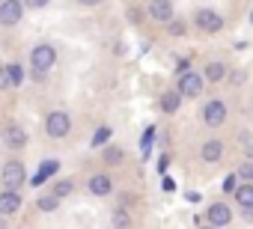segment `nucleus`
I'll use <instances>...</instances> for the list:
<instances>
[{
	"mask_svg": "<svg viewBox=\"0 0 253 229\" xmlns=\"http://www.w3.org/2000/svg\"><path fill=\"white\" fill-rule=\"evenodd\" d=\"M57 60H60V48H57L51 39H39V42H33L30 51H27V75H30L36 83H42V80H48V75L57 69Z\"/></svg>",
	"mask_w": 253,
	"mask_h": 229,
	"instance_id": "1",
	"label": "nucleus"
},
{
	"mask_svg": "<svg viewBox=\"0 0 253 229\" xmlns=\"http://www.w3.org/2000/svg\"><path fill=\"white\" fill-rule=\"evenodd\" d=\"M0 146H3V152L24 155V149L30 146V131L24 128L21 119H3L0 122Z\"/></svg>",
	"mask_w": 253,
	"mask_h": 229,
	"instance_id": "2",
	"label": "nucleus"
},
{
	"mask_svg": "<svg viewBox=\"0 0 253 229\" xmlns=\"http://www.w3.org/2000/svg\"><path fill=\"white\" fill-rule=\"evenodd\" d=\"M27 185V164L21 155L15 152H6V158L0 161V188H15V191H24Z\"/></svg>",
	"mask_w": 253,
	"mask_h": 229,
	"instance_id": "3",
	"label": "nucleus"
},
{
	"mask_svg": "<svg viewBox=\"0 0 253 229\" xmlns=\"http://www.w3.org/2000/svg\"><path fill=\"white\" fill-rule=\"evenodd\" d=\"M42 131H45V137L54 140V143L66 140V137L72 134V113H69L66 107H51V110L45 113V119H42Z\"/></svg>",
	"mask_w": 253,
	"mask_h": 229,
	"instance_id": "4",
	"label": "nucleus"
},
{
	"mask_svg": "<svg viewBox=\"0 0 253 229\" xmlns=\"http://www.w3.org/2000/svg\"><path fill=\"white\" fill-rule=\"evenodd\" d=\"M24 15H27V9L21 0H0V30L3 33L18 30L24 24Z\"/></svg>",
	"mask_w": 253,
	"mask_h": 229,
	"instance_id": "5",
	"label": "nucleus"
},
{
	"mask_svg": "<svg viewBox=\"0 0 253 229\" xmlns=\"http://www.w3.org/2000/svg\"><path fill=\"white\" fill-rule=\"evenodd\" d=\"M24 211V191H15V188H0V214L6 217H18Z\"/></svg>",
	"mask_w": 253,
	"mask_h": 229,
	"instance_id": "6",
	"label": "nucleus"
},
{
	"mask_svg": "<svg viewBox=\"0 0 253 229\" xmlns=\"http://www.w3.org/2000/svg\"><path fill=\"white\" fill-rule=\"evenodd\" d=\"M194 27L200 30V33H220L223 30V18H220V12H214V9H197L194 12Z\"/></svg>",
	"mask_w": 253,
	"mask_h": 229,
	"instance_id": "7",
	"label": "nucleus"
},
{
	"mask_svg": "<svg viewBox=\"0 0 253 229\" xmlns=\"http://www.w3.org/2000/svg\"><path fill=\"white\" fill-rule=\"evenodd\" d=\"M203 122L209 125V128H220L223 122H226V104L220 101V98H209L206 104H203Z\"/></svg>",
	"mask_w": 253,
	"mask_h": 229,
	"instance_id": "8",
	"label": "nucleus"
},
{
	"mask_svg": "<svg viewBox=\"0 0 253 229\" xmlns=\"http://www.w3.org/2000/svg\"><path fill=\"white\" fill-rule=\"evenodd\" d=\"M86 193L89 196H95V199H107L110 193H113V179L107 176V173H92V176H86Z\"/></svg>",
	"mask_w": 253,
	"mask_h": 229,
	"instance_id": "9",
	"label": "nucleus"
},
{
	"mask_svg": "<svg viewBox=\"0 0 253 229\" xmlns=\"http://www.w3.org/2000/svg\"><path fill=\"white\" fill-rule=\"evenodd\" d=\"M176 89L182 92V95H188V98H197L200 92H203V75H197V72H182L179 75V80H176Z\"/></svg>",
	"mask_w": 253,
	"mask_h": 229,
	"instance_id": "10",
	"label": "nucleus"
},
{
	"mask_svg": "<svg viewBox=\"0 0 253 229\" xmlns=\"http://www.w3.org/2000/svg\"><path fill=\"white\" fill-rule=\"evenodd\" d=\"M146 12H149V18H152L155 24H167V21L176 15V12H173V0H149Z\"/></svg>",
	"mask_w": 253,
	"mask_h": 229,
	"instance_id": "11",
	"label": "nucleus"
},
{
	"mask_svg": "<svg viewBox=\"0 0 253 229\" xmlns=\"http://www.w3.org/2000/svg\"><path fill=\"white\" fill-rule=\"evenodd\" d=\"M60 205H63V199H60V196H54L51 191L36 193V199H33V211H36V214H57V211H60Z\"/></svg>",
	"mask_w": 253,
	"mask_h": 229,
	"instance_id": "12",
	"label": "nucleus"
},
{
	"mask_svg": "<svg viewBox=\"0 0 253 229\" xmlns=\"http://www.w3.org/2000/svg\"><path fill=\"white\" fill-rule=\"evenodd\" d=\"M60 173V161L57 158H48V161H42V167L36 170V176H27V182L33 185V188H39V185H45L51 176H57Z\"/></svg>",
	"mask_w": 253,
	"mask_h": 229,
	"instance_id": "13",
	"label": "nucleus"
},
{
	"mask_svg": "<svg viewBox=\"0 0 253 229\" xmlns=\"http://www.w3.org/2000/svg\"><path fill=\"white\" fill-rule=\"evenodd\" d=\"M206 220H209L211 226H229V223H232V211H229L226 202H214V205H209Z\"/></svg>",
	"mask_w": 253,
	"mask_h": 229,
	"instance_id": "14",
	"label": "nucleus"
},
{
	"mask_svg": "<svg viewBox=\"0 0 253 229\" xmlns=\"http://www.w3.org/2000/svg\"><path fill=\"white\" fill-rule=\"evenodd\" d=\"M101 161H104L107 167H119V164L125 161V149L116 146V143H104V146H101Z\"/></svg>",
	"mask_w": 253,
	"mask_h": 229,
	"instance_id": "15",
	"label": "nucleus"
},
{
	"mask_svg": "<svg viewBox=\"0 0 253 229\" xmlns=\"http://www.w3.org/2000/svg\"><path fill=\"white\" fill-rule=\"evenodd\" d=\"M220 155H223V143H220V140H206L203 149H200V158H203L206 164H217Z\"/></svg>",
	"mask_w": 253,
	"mask_h": 229,
	"instance_id": "16",
	"label": "nucleus"
},
{
	"mask_svg": "<svg viewBox=\"0 0 253 229\" xmlns=\"http://www.w3.org/2000/svg\"><path fill=\"white\" fill-rule=\"evenodd\" d=\"M75 188H78V185H75V179H69V176H63V179H54L48 191H51L54 196H60V199H69V196L75 193Z\"/></svg>",
	"mask_w": 253,
	"mask_h": 229,
	"instance_id": "17",
	"label": "nucleus"
},
{
	"mask_svg": "<svg viewBox=\"0 0 253 229\" xmlns=\"http://www.w3.org/2000/svg\"><path fill=\"white\" fill-rule=\"evenodd\" d=\"M6 77H9V89H21L27 72H24V66L18 60H12V63H6Z\"/></svg>",
	"mask_w": 253,
	"mask_h": 229,
	"instance_id": "18",
	"label": "nucleus"
},
{
	"mask_svg": "<svg viewBox=\"0 0 253 229\" xmlns=\"http://www.w3.org/2000/svg\"><path fill=\"white\" fill-rule=\"evenodd\" d=\"M179 107H182V92H179V89H170V92L161 95V110L167 113V116H173Z\"/></svg>",
	"mask_w": 253,
	"mask_h": 229,
	"instance_id": "19",
	"label": "nucleus"
},
{
	"mask_svg": "<svg viewBox=\"0 0 253 229\" xmlns=\"http://www.w3.org/2000/svg\"><path fill=\"white\" fill-rule=\"evenodd\" d=\"M223 77H226V66L220 60H211L206 66V72H203V80H209V83H220Z\"/></svg>",
	"mask_w": 253,
	"mask_h": 229,
	"instance_id": "20",
	"label": "nucleus"
},
{
	"mask_svg": "<svg viewBox=\"0 0 253 229\" xmlns=\"http://www.w3.org/2000/svg\"><path fill=\"white\" fill-rule=\"evenodd\" d=\"M232 193H235V202H238L241 208H253V182H244V185H238Z\"/></svg>",
	"mask_w": 253,
	"mask_h": 229,
	"instance_id": "21",
	"label": "nucleus"
},
{
	"mask_svg": "<svg viewBox=\"0 0 253 229\" xmlns=\"http://www.w3.org/2000/svg\"><path fill=\"white\" fill-rule=\"evenodd\" d=\"M110 137H113V128H110V125H98V128L92 131L89 146H92V149H101L104 143H110Z\"/></svg>",
	"mask_w": 253,
	"mask_h": 229,
	"instance_id": "22",
	"label": "nucleus"
},
{
	"mask_svg": "<svg viewBox=\"0 0 253 229\" xmlns=\"http://www.w3.org/2000/svg\"><path fill=\"white\" fill-rule=\"evenodd\" d=\"M110 223H113V226H131V214L125 211V208H113Z\"/></svg>",
	"mask_w": 253,
	"mask_h": 229,
	"instance_id": "23",
	"label": "nucleus"
},
{
	"mask_svg": "<svg viewBox=\"0 0 253 229\" xmlns=\"http://www.w3.org/2000/svg\"><path fill=\"white\" fill-rule=\"evenodd\" d=\"M185 30H188V24H185L182 18L173 15V18L167 21V33H170V36H185Z\"/></svg>",
	"mask_w": 253,
	"mask_h": 229,
	"instance_id": "24",
	"label": "nucleus"
},
{
	"mask_svg": "<svg viewBox=\"0 0 253 229\" xmlns=\"http://www.w3.org/2000/svg\"><path fill=\"white\" fill-rule=\"evenodd\" d=\"M241 182H253V158H247V161H241L238 164V173H235Z\"/></svg>",
	"mask_w": 253,
	"mask_h": 229,
	"instance_id": "25",
	"label": "nucleus"
},
{
	"mask_svg": "<svg viewBox=\"0 0 253 229\" xmlns=\"http://www.w3.org/2000/svg\"><path fill=\"white\" fill-rule=\"evenodd\" d=\"M21 3H24L27 12H42V9H48L54 3V0H21Z\"/></svg>",
	"mask_w": 253,
	"mask_h": 229,
	"instance_id": "26",
	"label": "nucleus"
},
{
	"mask_svg": "<svg viewBox=\"0 0 253 229\" xmlns=\"http://www.w3.org/2000/svg\"><path fill=\"white\" fill-rule=\"evenodd\" d=\"M152 137H155V125H149L146 134H143V140H140V152H143V158L152 152Z\"/></svg>",
	"mask_w": 253,
	"mask_h": 229,
	"instance_id": "27",
	"label": "nucleus"
},
{
	"mask_svg": "<svg viewBox=\"0 0 253 229\" xmlns=\"http://www.w3.org/2000/svg\"><path fill=\"white\" fill-rule=\"evenodd\" d=\"M226 77H229V83H235V86H238V83H244V80H247V72H244V69H235V72H226Z\"/></svg>",
	"mask_w": 253,
	"mask_h": 229,
	"instance_id": "28",
	"label": "nucleus"
},
{
	"mask_svg": "<svg viewBox=\"0 0 253 229\" xmlns=\"http://www.w3.org/2000/svg\"><path fill=\"white\" fill-rule=\"evenodd\" d=\"M9 92V77H6V63L0 60V95Z\"/></svg>",
	"mask_w": 253,
	"mask_h": 229,
	"instance_id": "29",
	"label": "nucleus"
},
{
	"mask_svg": "<svg viewBox=\"0 0 253 229\" xmlns=\"http://www.w3.org/2000/svg\"><path fill=\"white\" fill-rule=\"evenodd\" d=\"M235 185H238V176H235V173H229V176L223 179V191H226V193H232V191H235Z\"/></svg>",
	"mask_w": 253,
	"mask_h": 229,
	"instance_id": "30",
	"label": "nucleus"
},
{
	"mask_svg": "<svg viewBox=\"0 0 253 229\" xmlns=\"http://www.w3.org/2000/svg\"><path fill=\"white\" fill-rule=\"evenodd\" d=\"M78 6H84V9H95V6H101L104 0H75Z\"/></svg>",
	"mask_w": 253,
	"mask_h": 229,
	"instance_id": "31",
	"label": "nucleus"
},
{
	"mask_svg": "<svg viewBox=\"0 0 253 229\" xmlns=\"http://www.w3.org/2000/svg\"><path fill=\"white\" fill-rule=\"evenodd\" d=\"M161 188H164L167 193H173V191H176V182H173L170 176H164V182H161Z\"/></svg>",
	"mask_w": 253,
	"mask_h": 229,
	"instance_id": "32",
	"label": "nucleus"
},
{
	"mask_svg": "<svg viewBox=\"0 0 253 229\" xmlns=\"http://www.w3.org/2000/svg\"><path fill=\"white\" fill-rule=\"evenodd\" d=\"M188 69H191V63H188V60H179V66H176V72L182 75V72H188Z\"/></svg>",
	"mask_w": 253,
	"mask_h": 229,
	"instance_id": "33",
	"label": "nucleus"
},
{
	"mask_svg": "<svg viewBox=\"0 0 253 229\" xmlns=\"http://www.w3.org/2000/svg\"><path fill=\"white\" fill-rule=\"evenodd\" d=\"M167 164H170V158H167V155H161V161H158V170H161V173H167Z\"/></svg>",
	"mask_w": 253,
	"mask_h": 229,
	"instance_id": "34",
	"label": "nucleus"
},
{
	"mask_svg": "<svg viewBox=\"0 0 253 229\" xmlns=\"http://www.w3.org/2000/svg\"><path fill=\"white\" fill-rule=\"evenodd\" d=\"M244 152H247V158H253V140H244Z\"/></svg>",
	"mask_w": 253,
	"mask_h": 229,
	"instance_id": "35",
	"label": "nucleus"
},
{
	"mask_svg": "<svg viewBox=\"0 0 253 229\" xmlns=\"http://www.w3.org/2000/svg\"><path fill=\"white\" fill-rule=\"evenodd\" d=\"M3 226H12V217H6V214H0V229Z\"/></svg>",
	"mask_w": 253,
	"mask_h": 229,
	"instance_id": "36",
	"label": "nucleus"
},
{
	"mask_svg": "<svg viewBox=\"0 0 253 229\" xmlns=\"http://www.w3.org/2000/svg\"><path fill=\"white\" fill-rule=\"evenodd\" d=\"M0 161H3V146H0Z\"/></svg>",
	"mask_w": 253,
	"mask_h": 229,
	"instance_id": "37",
	"label": "nucleus"
},
{
	"mask_svg": "<svg viewBox=\"0 0 253 229\" xmlns=\"http://www.w3.org/2000/svg\"><path fill=\"white\" fill-rule=\"evenodd\" d=\"M250 24H253V12H250Z\"/></svg>",
	"mask_w": 253,
	"mask_h": 229,
	"instance_id": "38",
	"label": "nucleus"
}]
</instances>
